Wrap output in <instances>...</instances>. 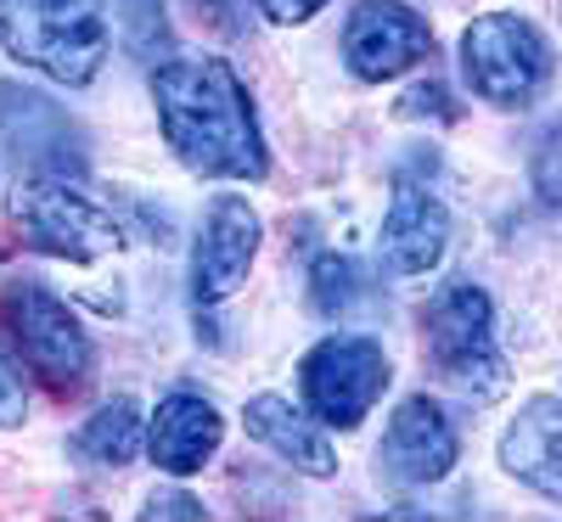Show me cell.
I'll return each instance as SVG.
<instances>
[{
  "instance_id": "obj_6",
  "label": "cell",
  "mask_w": 562,
  "mask_h": 522,
  "mask_svg": "<svg viewBox=\"0 0 562 522\" xmlns=\"http://www.w3.org/2000/svg\"><path fill=\"white\" fill-rule=\"evenodd\" d=\"M18 219L29 230V242L40 253H57V259H102L124 242V230L113 214H102L97 203H90L85 192H74V185L63 174H34L18 185Z\"/></svg>"
},
{
  "instance_id": "obj_2",
  "label": "cell",
  "mask_w": 562,
  "mask_h": 522,
  "mask_svg": "<svg viewBox=\"0 0 562 522\" xmlns=\"http://www.w3.org/2000/svg\"><path fill=\"white\" fill-rule=\"evenodd\" d=\"M422 360L467 405H490L506 394L512 376L495 343V309L473 281H445L422 309Z\"/></svg>"
},
{
  "instance_id": "obj_18",
  "label": "cell",
  "mask_w": 562,
  "mask_h": 522,
  "mask_svg": "<svg viewBox=\"0 0 562 522\" xmlns=\"http://www.w3.org/2000/svg\"><path fill=\"white\" fill-rule=\"evenodd\" d=\"M113 7H119V29H124L130 57L158 63L169 45H175V29L164 18V0H113Z\"/></svg>"
},
{
  "instance_id": "obj_9",
  "label": "cell",
  "mask_w": 562,
  "mask_h": 522,
  "mask_svg": "<svg viewBox=\"0 0 562 522\" xmlns=\"http://www.w3.org/2000/svg\"><path fill=\"white\" fill-rule=\"evenodd\" d=\"M434 52V29L405 0H360L344 23V57L360 79H394Z\"/></svg>"
},
{
  "instance_id": "obj_3",
  "label": "cell",
  "mask_w": 562,
  "mask_h": 522,
  "mask_svg": "<svg viewBox=\"0 0 562 522\" xmlns=\"http://www.w3.org/2000/svg\"><path fill=\"white\" fill-rule=\"evenodd\" d=\"M7 52L63 84H90L108 57L102 0H0Z\"/></svg>"
},
{
  "instance_id": "obj_24",
  "label": "cell",
  "mask_w": 562,
  "mask_h": 522,
  "mask_svg": "<svg viewBox=\"0 0 562 522\" xmlns=\"http://www.w3.org/2000/svg\"><path fill=\"white\" fill-rule=\"evenodd\" d=\"M140 517H192V522H198V517H203V506H198L192 495H180V489H175V495H153Z\"/></svg>"
},
{
  "instance_id": "obj_21",
  "label": "cell",
  "mask_w": 562,
  "mask_h": 522,
  "mask_svg": "<svg viewBox=\"0 0 562 522\" xmlns=\"http://www.w3.org/2000/svg\"><path fill=\"white\" fill-rule=\"evenodd\" d=\"M400 113H405V118H428V113H434V118H456L450 90H445V84H434V79H428V84H416L411 97L400 102Z\"/></svg>"
},
{
  "instance_id": "obj_22",
  "label": "cell",
  "mask_w": 562,
  "mask_h": 522,
  "mask_svg": "<svg viewBox=\"0 0 562 522\" xmlns=\"http://www.w3.org/2000/svg\"><path fill=\"white\" fill-rule=\"evenodd\" d=\"M23 376H18V365H12V354L0 349V427H18L23 421Z\"/></svg>"
},
{
  "instance_id": "obj_23",
  "label": "cell",
  "mask_w": 562,
  "mask_h": 522,
  "mask_svg": "<svg viewBox=\"0 0 562 522\" xmlns=\"http://www.w3.org/2000/svg\"><path fill=\"white\" fill-rule=\"evenodd\" d=\"M321 7H326V0H259V12L270 23H310Z\"/></svg>"
},
{
  "instance_id": "obj_1",
  "label": "cell",
  "mask_w": 562,
  "mask_h": 522,
  "mask_svg": "<svg viewBox=\"0 0 562 522\" xmlns=\"http://www.w3.org/2000/svg\"><path fill=\"white\" fill-rule=\"evenodd\" d=\"M153 102H158V118H164V135H169L175 158L192 174L259 180L270 169L254 102H248L243 79L220 57L164 63L158 79H153Z\"/></svg>"
},
{
  "instance_id": "obj_8",
  "label": "cell",
  "mask_w": 562,
  "mask_h": 522,
  "mask_svg": "<svg viewBox=\"0 0 562 522\" xmlns=\"http://www.w3.org/2000/svg\"><path fill=\"white\" fill-rule=\"evenodd\" d=\"M0 147H7L29 174H63L79 180L90 152H85V129L57 107L52 97H40L29 84H0Z\"/></svg>"
},
{
  "instance_id": "obj_16",
  "label": "cell",
  "mask_w": 562,
  "mask_h": 522,
  "mask_svg": "<svg viewBox=\"0 0 562 522\" xmlns=\"http://www.w3.org/2000/svg\"><path fill=\"white\" fill-rule=\"evenodd\" d=\"M140 450V410L135 399H113L108 410H97L79 433H74V455L90 466H130Z\"/></svg>"
},
{
  "instance_id": "obj_15",
  "label": "cell",
  "mask_w": 562,
  "mask_h": 522,
  "mask_svg": "<svg viewBox=\"0 0 562 522\" xmlns=\"http://www.w3.org/2000/svg\"><path fill=\"white\" fill-rule=\"evenodd\" d=\"M243 421H248V433H254L265 450H276L281 461H293L299 472H310V478H326V472L338 466V461H333V444H326L288 399L259 394V399H248Z\"/></svg>"
},
{
  "instance_id": "obj_7",
  "label": "cell",
  "mask_w": 562,
  "mask_h": 522,
  "mask_svg": "<svg viewBox=\"0 0 562 522\" xmlns=\"http://www.w3.org/2000/svg\"><path fill=\"white\" fill-rule=\"evenodd\" d=\"M389 388V354L371 338H326L304 360V399L326 427H360Z\"/></svg>"
},
{
  "instance_id": "obj_5",
  "label": "cell",
  "mask_w": 562,
  "mask_h": 522,
  "mask_svg": "<svg viewBox=\"0 0 562 522\" xmlns=\"http://www.w3.org/2000/svg\"><path fill=\"white\" fill-rule=\"evenodd\" d=\"M0 315H7L23 360L40 371V383L52 394H79L90 383V365H97L90 338L68 315V304L52 298L40 281H12V287L0 293Z\"/></svg>"
},
{
  "instance_id": "obj_17",
  "label": "cell",
  "mask_w": 562,
  "mask_h": 522,
  "mask_svg": "<svg viewBox=\"0 0 562 522\" xmlns=\"http://www.w3.org/2000/svg\"><path fill=\"white\" fill-rule=\"evenodd\" d=\"M310 298H315L321 315L344 320V315H355V309L371 298V281H366V270H360L355 259L326 253V259H315V270H310Z\"/></svg>"
},
{
  "instance_id": "obj_19",
  "label": "cell",
  "mask_w": 562,
  "mask_h": 522,
  "mask_svg": "<svg viewBox=\"0 0 562 522\" xmlns=\"http://www.w3.org/2000/svg\"><path fill=\"white\" fill-rule=\"evenodd\" d=\"M529 174H535V192H540L546 203H557V208H562V124H551V129L540 135Z\"/></svg>"
},
{
  "instance_id": "obj_4",
  "label": "cell",
  "mask_w": 562,
  "mask_h": 522,
  "mask_svg": "<svg viewBox=\"0 0 562 522\" xmlns=\"http://www.w3.org/2000/svg\"><path fill=\"white\" fill-rule=\"evenodd\" d=\"M461 68L484 102L529 107L551 84V45L535 23L512 18V12H490L461 34Z\"/></svg>"
},
{
  "instance_id": "obj_14",
  "label": "cell",
  "mask_w": 562,
  "mask_h": 522,
  "mask_svg": "<svg viewBox=\"0 0 562 522\" xmlns=\"http://www.w3.org/2000/svg\"><path fill=\"white\" fill-rule=\"evenodd\" d=\"M450 242V214L439 208V197H428L422 185H400L394 208L383 219V253L400 275H422L445 259Z\"/></svg>"
},
{
  "instance_id": "obj_11",
  "label": "cell",
  "mask_w": 562,
  "mask_h": 522,
  "mask_svg": "<svg viewBox=\"0 0 562 522\" xmlns=\"http://www.w3.org/2000/svg\"><path fill=\"white\" fill-rule=\"evenodd\" d=\"M378 461H383V472L394 484H439L456 466V427L445 421V410L434 399L416 394L394 410Z\"/></svg>"
},
{
  "instance_id": "obj_20",
  "label": "cell",
  "mask_w": 562,
  "mask_h": 522,
  "mask_svg": "<svg viewBox=\"0 0 562 522\" xmlns=\"http://www.w3.org/2000/svg\"><path fill=\"white\" fill-rule=\"evenodd\" d=\"M192 12L214 34H225V39H243L248 34V0H192Z\"/></svg>"
},
{
  "instance_id": "obj_10",
  "label": "cell",
  "mask_w": 562,
  "mask_h": 522,
  "mask_svg": "<svg viewBox=\"0 0 562 522\" xmlns=\"http://www.w3.org/2000/svg\"><path fill=\"white\" fill-rule=\"evenodd\" d=\"M259 253V214L243 197H214L203 236H198V253H192V293L198 304H220L231 298L248 281V264Z\"/></svg>"
},
{
  "instance_id": "obj_13",
  "label": "cell",
  "mask_w": 562,
  "mask_h": 522,
  "mask_svg": "<svg viewBox=\"0 0 562 522\" xmlns=\"http://www.w3.org/2000/svg\"><path fill=\"white\" fill-rule=\"evenodd\" d=\"M220 433H225V421L203 394H169L153 416V461L175 472V478L203 472L209 455L220 450Z\"/></svg>"
},
{
  "instance_id": "obj_12",
  "label": "cell",
  "mask_w": 562,
  "mask_h": 522,
  "mask_svg": "<svg viewBox=\"0 0 562 522\" xmlns=\"http://www.w3.org/2000/svg\"><path fill=\"white\" fill-rule=\"evenodd\" d=\"M501 466L535 495L562 506V399L540 394L518 410V421L501 439Z\"/></svg>"
}]
</instances>
